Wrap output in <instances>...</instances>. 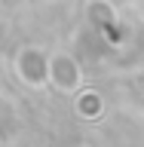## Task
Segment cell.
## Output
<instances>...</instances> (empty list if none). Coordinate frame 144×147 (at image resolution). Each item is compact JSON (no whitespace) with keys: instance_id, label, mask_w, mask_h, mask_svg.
Instances as JSON below:
<instances>
[{"instance_id":"6da1fadb","label":"cell","mask_w":144,"mask_h":147,"mask_svg":"<svg viewBox=\"0 0 144 147\" xmlns=\"http://www.w3.org/2000/svg\"><path fill=\"white\" fill-rule=\"evenodd\" d=\"M49 61H52V55L46 52L43 46L25 43L12 55V74L28 89H46L49 86Z\"/></svg>"},{"instance_id":"7a4b0ae2","label":"cell","mask_w":144,"mask_h":147,"mask_svg":"<svg viewBox=\"0 0 144 147\" xmlns=\"http://www.w3.org/2000/svg\"><path fill=\"white\" fill-rule=\"evenodd\" d=\"M49 86L62 95H77L83 86V67L71 52H52L49 61Z\"/></svg>"},{"instance_id":"3957f363","label":"cell","mask_w":144,"mask_h":147,"mask_svg":"<svg viewBox=\"0 0 144 147\" xmlns=\"http://www.w3.org/2000/svg\"><path fill=\"white\" fill-rule=\"evenodd\" d=\"M74 104H77V113L83 119H98L101 110H104V101H101V95L95 89H80L77 98H74Z\"/></svg>"},{"instance_id":"277c9868","label":"cell","mask_w":144,"mask_h":147,"mask_svg":"<svg viewBox=\"0 0 144 147\" xmlns=\"http://www.w3.org/2000/svg\"><path fill=\"white\" fill-rule=\"evenodd\" d=\"M86 16H89L92 25H107L117 18V9L110 0H86Z\"/></svg>"}]
</instances>
